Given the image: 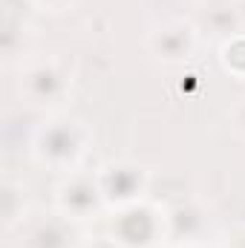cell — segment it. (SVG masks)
<instances>
[{
  "label": "cell",
  "instance_id": "obj_2",
  "mask_svg": "<svg viewBox=\"0 0 245 248\" xmlns=\"http://www.w3.org/2000/svg\"><path fill=\"white\" fill-rule=\"evenodd\" d=\"M87 150V133L78 122H55L41 130L35 141V156L41 165H49L52 170H75L81 156Z\"/></svg>",
  "mask_w": 245,
  "mask_h": 248
},
{
  "label": "cell",
  "instance_id": "obj_7",
  "mask_svg": "<svg viewBox=\"0 0 245 248\" xmlns=\"http://www.w3.org/2000/svg\"><path fill=\"white\" fill-rule=\"evenodd\" d=\"M196 15H199V26L222 41L240 35L243 29V15L237 0H205Z\"/></svg>",
  "mask_w": 245,
  "mask_h": 248
},
{
  "label": "cell",
  "instance_id": "obj_3",
  "mask_svg": "<svg viewBox=\"0 0 245 248\" xmlns=\"http://www.w3.org/2000/svg\"><path fill=\"white\" fill-rule=\"evenodd\" d=\"M95 179L104 193V202L116 205V211L133 205V202H141V193L147 187V173L130 162H113V165L101 168V173Z\"/></svg>",
  "mask_w": 245,
  "mask_h": 248
},
{
  "label": "cell",
  "instance_id": "obj_1",
  "mask_svg": "<svg viewBox=\"0 0 245 248\" xmlns=\"http://www.w3.org/2000/svg\"><path fill=\"white\" fill-rule=\"evenodd\" d=\"M168 237V219L144 202L119 208L113 217V243L119 248H153Z\"/></svg>",
  "mask_w": 245,
  "mask_h": 248
},
{
  "label": "cell",
  "instance_id": "obj_6",
  "mask_svg": "<svg viewBox=\"0 0 245 248\" xmlns=\"http://www.w3.org/2000/svg\"><path fill=\"white\" fill-rule=\"evenodd\" d=\"M69 90V78L55 63H35L23 72V93L35 104H55Z\"/></svg>",
  "mask_w": 245,
  "mask_h": 248
},
{
  "label": "cell",
  "instance_id": "obj_8",
  "mask_svg": "<svg viewBox=\"0 0 245 248\" xmlns=\"http://www.w3.org/2000/svg\"><path fill=\"white\" fill-rule=\"evenodd\" d=\"M72 231L61 217L44 222L35 234H32V248H72Z\"/></svg>",
  "mask_w": 245,
  "mask_h": 248
},
{
  "label": "cell",
  "instance_id": "obj_5",
  "mask_svg": "<svg viewBox=\"0 0 245 248\" xmlns=\"http://www.w3.org/2000/svg\"><path fill=\"white\" fill-rule=\"evenodd\" d=\"M147 49L162 63H182L196 52V32L190 23H182V20L165 23L150 32Z\"/></svg>",
  "mask_w": 245,
  "mask_h": 248
},
{
  "label": "cell",
  "instance_id": "obj_15",
  "mask_svg": "<svg viewBox=\"0 0 245 248\" xmlns=\"http://www.w3.org/2000/svg\"><path fill=\"white\" fill-rule=\"evenodd\" d=\"M92 248H119V246H92Z\"/></svg>",
  "mask_w": 245,
  "mask_h": 248
},
{
  "label": "cell",
  "instance_id": "obj_14",
  "mask_svg": "<svg viewBox=\"0 0 245 248\" xmlns=\"http://www.w3.org/2000/svg\"><path fill=\"white\" fill-rule=\"evenodd\" d=\"M231 248H245V237H240V240H234V246Z\"/></svg>",
  "mask_w": 245,
  "mask_h": 248
},
{
  "label": "cell",
  "instance_id": "obj_9",
  "mask_svg": "<svg viewBox=\"0 0 245 248\" xmlns=\"http://www.w3.org/2000/svg\"><path fill=\"white\" fill-rule=\"evenodd\" d=\"M165 219H168V237L170 240H184V237L190 240L205 225L202 214H196L193 208H176V211L165 214Z\"/></svg>",
  "mask_w": 245,
  "mask_h": 248
},
{
  "label": "cell",
  "instance_id": "obj_12",
  "mask_svg": "<svg viewBox=\"0 0 245 248\" xmlns=\"http://www.w3.org/2000/svg\"><path fill=\"white\" fill-rule=\"evenodd\" d=\"M35 6H41V9H49V12H61V9H66L72 0H32Z\"/></svg>",
  "mask_w": 245,
  "mask_h": 248
},
{
  "label": "cell",
  "instance_id": "obj_4",
  "mask_svg": "<svg viewBox=\"0 0 245 248\" xmlns=\"http://www.w3.org/2000/svg\"><path fill=\"white\" fill-rule=\"evenodd\" d=\"M104 205L107 202L98 187V179L72 176L58 187V211L66 219H90V217L101 214Z\"/></svg>",
  "mask_w": 245,
  "mask_h": 248
},
{
  "label": "cell",
  "instance_id": "obj_11",
  "mask_svg": "<svg viewBox=\"0 0 245 248\" xmlns=\"http://www.w3.org/2000/svg\"><path fill=\"white\" fill-rule=\"evenodd\" d=\"M228 116H231V124H234V130H237V133H240V136L245 139V95L240 98V101H237V104H234V107H231V113H228Z\"/></svg>",
  "mask_w": 245,
  "mask_h": 248
},
{
  "label": "cell",
  "instance_id": "obj_10",
  "mask_svg": "<svg viewBox=\"0 0 245 248\" xmlns=\"http://www.w3.org/2000/svg\"><path fill=\"white\" fill-rule=\"evenodd\" d=\"M222 66L234 75V78H240L245 81V35H234V38H228L225 44H222Z\"/></svg>",
  "mask_w": 245,
  "mask_h": 248
},
{
  "label": "cell",
  "instance_id": "obj_13",
  "mask_svg": "<svg viewBox=\"0 0 245 248\" xmlns=\"http://www.w3.org/2000/svg\"><path fill=\"white\" fill-rule=\"evenodd\" d=\"M237 6H240V15H243V23H245V0H237Z\"/></svg>",
  "mask_w": 245,
  "mask_h": 248
}]
</instances>
